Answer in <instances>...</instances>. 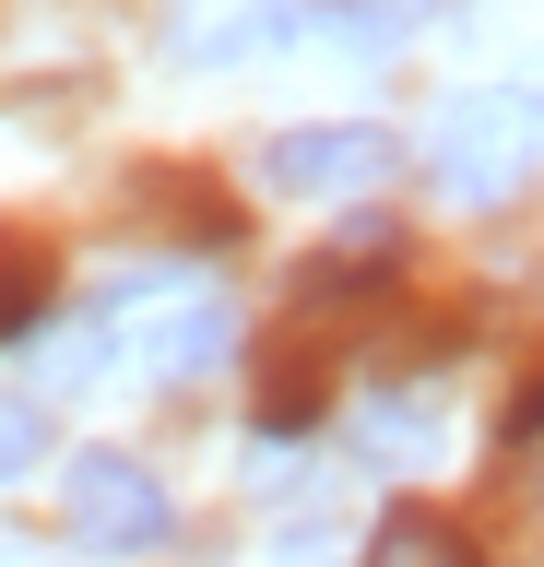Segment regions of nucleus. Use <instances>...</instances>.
I'll list each match as a JSON object with an SVG mask.
<instances>
[{"mask_svg":"<svg viewBox=\"0 0 544 567\" xmlns=\"http://www.w3.org/2000/svg\"><path fill=\"white\" fill-rule=\"evenodd\" d=\"M533 166H544V95L497 83V95H450V106H438V131H427V177H438V202L497 213Z\"/></svg>","mask_w":544,"mask_h":567,"instance_id":"nucleus-1","label":"nucleus"},{"mask_svg":"<svg viewBox=\"0 0 544 567\" xmlns=\"http://www.w3.org/2000/svg\"><path fill=\"white\" fill-rule=\"evenodd\" d=\"M391 177H402V142L379 118H308V131L260 142V189H285V202H367Z\"/></svg>","mask_w":544,"mask_h":567,"instance_id":"nucleus-2","label":"nucleus"},{"mask_svg":"<svg viewBox=\"0 0 544 567\" xmlns=\"http://www.w3.org/2000/svg\"><path fill=\"white\" fill-rule=\"evenodd\" d=\"M60 532H72L83 556H154V544L178 532V508H166V485H154L131 450H83L72 473H60Z\"/></svg>","mask_w":544,"mask_h":567,"instance_id":"nucleus-3","label":"nucleus"},{"mask_svg":"<svg viewBox=\"0 0 544 567\" xmlns=\"http://www.w3.org/2000/svg\"><path fill=\"white\" fill-rule=\"evenodd\" d=\"M225 354H237V308H225V296H178V308L143 331V379H202Z\"/></svg>","mask_w":544,"mask_h":567,"instance_id":"nucleus-4","label":"nucleus"},{"mask_svg":"<svg viewBox=\"0 0 544 567\" xmlns=\"http://www.w3.org/2000/svg\"><path fill=\"white\" fill-rule=\"evenodd\" d=\"M308 24H320V0H249L225 24H189V60H260V48H296Z\"/></svg>","mask_w":544,"mask_h":567,"instance_id":"nucleus-5","label":"nucleus"},{"mask_svg":"<svg viewBox=\"0 0 544 567\" xmlns=\"http://www.w3.org/2000/svg\"><path fill=\"white\" fill-rule=\"evenodd\" d=\"M356 567H473V544L438 520V508H391V520L367 532V556H356Z\"/></svg>","mask_w":544,"mask_h":567,"instance_id":"nucleus-6","label":"nucleus"},{"mask_svg":"<svg viewBox=\"0 0 544 567\" xmlns=\"http://www.w3.org/2000/svg\"><path fill=\"white\" fill-rule=\"evenodd\" d=\"M462 0H320V24L343 35V48H402V35H427V24H450Z\"/></svg>","mask_w":544,"mask_h":567,"instance_id":"nucleus-7","label":"nucleus"},{"mask_svg":"<svg viewBox=\"0 0 544 567\" xmlns=\"http://www.w3.org/2000/svg\"><path fill=\"white\" fill-rule=\"evenodd\" d=\"M37 308H48V260L0 237V343H12V331H37Z\"/></svg>","mask_w":544,"mask_h":567,"instance_id":"nucleus-8","label":"nucleus"},{"mask_svg":"<svg viewBox=\"0 0 544 567\" xmlns=\"http://www.w3.org/2000/svg\"><path fill=\"white\" fill-rule=\"evenodd\" d=\"M37 450H48V414L37 402H0V473H24Z\"/></svg>","mask_w":544,"mask_h":567,"instance_id":"nucleus-9","label":"nucleus"}]
</instances>
